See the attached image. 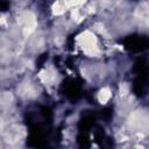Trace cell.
Listing matches in <instances>:
<instances>
[{
	"label": "cell",
	"instance_id": "cell-1",
	"mask_svg": "<svg viewBox=\"0 0 149 149\" xmlns=\"http://www.w3.org/2000/svg\"><path fill=\"white\" fill-rule=\"evenodd\" d=\"M111 97V92L108 88H102L100 92H99V100L101 101V104H105Z\"/></svg>",
	"mask_w": 149,
	"mask_h": 149
},
{
	"label": "cell",
	"instance_id": "cell-2",
	"mask_svg": "<svg viewBox=\"0 0 149 149\" xmlns=\"http://www.w3.org/2000/svg\"><path fill=\"white\" fill-rule=\"evenodd\" d=\"M140 149H144V148H140Z\"/></svg>",
	"mask_w": 149,
	"mask_h": 149
}]
</instances>
